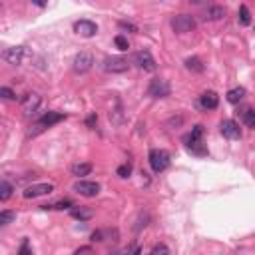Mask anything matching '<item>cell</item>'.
<instances>
[{
	"mask_svg": "<svg viewBox=\"0 0 255 255\" xmlns=\"http://www.w3.org/2000/svg\"><path fill=\"white\" fill-rule=\"evenodd\" d=\"M203 126H193L191 132L184 136V144L188 148V151H191V154L195 156H208V148L203 146Z\"/></svg>",
	"mask_w": 255,
	"mask_h": 255,
	"instance_id": "1",
	"label": "cell"
},
{
	"mask_svg": "<svg viewBox=\"0 0 255 255\" xmlns=\"http://www.w3.org/2000/svg\"><path fill=\"white\" fill-rule=\"evenodd\" d=\"M64 118H66V114H62V112H46V114H44L40 120H36V122L32 124V128H30L28 136H30V138H34V136L42 134L44 130H48V128H52L54 124L62 122Z\"/></svg>",
	"mask_w": 255,
	"mask_h": 255,
	"instance_id": "2",
	"label": "cell"
},
{
	"mask_svg": "<svg viewBox=\"0 0 255 255\" xmlns=\"http://www.w3.org/2000/svg\"><path fill=\"white\" fill-rule=\"evenodd\" d=\"M148 162H149L151 170H154L156 173H162V171H166V170L170 168V154H168L166 149H158V148H154V149H149Z\"/></svg>",
	"mask_w": 255,
	"mask_h": 255,
	"instance_id": "3",
	"label": "cell"
},
{
	"mask_svg": "<svg viewBox=\"0 0 255 255\" xmlns=\"http://www.w3.org/2000/svg\"><path fill=\"white\" fill-rule=\"evenodd\" d=\"M170 24H171L173 32H177V34H186V32H191L195 28V20L190 14H177V16L171 18Z\"/></svg>",
	"mask_w": 255,
	"mask_h": 255,
	"instance_id": "4",
	"label": "cell"
},
{
	"mask_svg": "<svg viewBox=\"0 0 255 255\" xmlns=\"http://www.w3.org/2000/svg\"><path fill=\"white\" fill-rule=\"evenodd\" d=\"M102 68H104L106 72H110V74H122V72H126L128 68H130V64H128V60L122 58V56H108L104 60V64H102Z\"/></svg>",
	"mask_w": 255,
	"mask_h": 255,
	"instance_id": "5",
	"label": "cell"
},
{
	"mask_svg": "<svg viewBox=\"0 0 255 255\" xmlns=\"http://www.w3.org/2000/svg\"><path fill=\"white\" fill-rule=\"evenodd\" d=\"M134 64L144 72H154L156 70V60L148 50H140V52L134 54Z\"/></svg>",
	"mask_w": 255,
	"mask_h": 255,
	"instance_id": "6",
	"label": "cell"
},
{
	"mask_svg": "<svg viewBox=\"0 0 255 255\" xmlns=\"http://www.w3.org/2000/svg\"><path fill=\"white\" fill-rule=\"evenodd\" d=\"M24 56H26V48H24V46H12V48H6L2 52V60L12 64V66L22 64Z\"/></svg>",
	"mask_w": 255,
	"mask_h": 255,
	"instance_id": "7",
	"label": "cell"
},
{
	"mask_svg": "<svg viewBox=\"0 0 255 255\" xmlns=\"http://www.w3.org/2000/svg\"><path fill=\"white\" fill-rule=\"evenodd\" d=\"M148 96L149 98H166L170 96V84L162 78H154L148 86Z\"/></svg>",
	"mask_w": 255,
	"mask_h": 255,
	"instance_id": "8",
	"label": "cell"
},
{
	"mask_svg": "<svg viewBox=\"0 0 255 255\" xmlns=\"http://www.w3.org/2000/svg\"><path fill=\"white\" fill-rule=\"evenodd\" d=\"M40 104H42L40 96L34 94V92H28V94H24V98H22V112L26 116H32L34 112H38Z\"/></svg>",
	"mask_w": 255,
	"mask_h": 255,
	"instance_id": "9",
	"label": "cell"
},
{
	"mask_svg": "<svg viewBox=\"0 0 255 255\" xmlns=\"http://www.w3.org/2000/svg\"><path fill=\"white\" fill-rule=\"evenodd\" d=\"M74 32L84 38H92L98 34V24L92 20H78V22H74Z\"/></svg>",
	"mask_w": 255,
	"mask_h": 255,
	"instance_id": "10",
	"label": "cell"
},
{
	"mask_svg": "<svg viewBox=\"0 0 255 255\" xmlns=\"http://www.w3.org/2000/svg\"><path fill=\"white\" fill-rule=\"evenodd\" d=\"M94 66V56L90 52H80L74 58V72L76 74H86Z\"/></svg>",
	"mask_w": 255,
	"mask_h": 255,
	"instance_id": "11",
	"label": "cell"
},
{
	"mask_svg": "<svg viewBox=\"0 0 255 255\" xmlns=\"http://www.w3.org/2000/svg\"><path fill=\"white\" fill-rule=\"evenodd\" d=\"M100 190H102V188H100L98 182H84V180H80V182L74 184V191L80 193V195H84V197H94V195L100 193Z\"/></svg>",
	"mask_w": 255,
	"mask_h": 255,
	"instance_id": "12",
	"label": "cell"
},
{
	"mask_svg": "<svg viewBox=\"0 0 255 255\" xmlns=\"http://www.w3.org/2000/svg\"><path fill=\"white\" fill-rule=\"evenodd\" d=\"M219 132H221V136L227 138V140H239V138H241V128H239L234 120H223V122L219 124Z\"/></svg>",
	"mask_w": 255,
	"mask_h": 255,
	"instance_id": "13",
	"label": "cell"
},
{
	"mask_svg": "<svg viewBox=\"0 0 255 255\" xmlns=\"http://www.w3.org/2000/svg\"><path fill=\"white\" fill-rule=\"evenodd\" d=\"M54 191V186L52 184H34V186H28L24 190V197L26 199H32V197H40V195H48Z\"/></svg>",
	"mask_w": 255,
	"mask_h": 255,
	"instance_id": "14",
	"label": "cell"
},
{
	"mask_svg": "<svg viewBox=\"0 0 255 255\" xmlns=\"http://www.w3.org/2000/svg\"><path fill=\"white\" fill-rule=\"evenodd\" d=\"M199 106L203 110H215L219 106V96L213 92V90H208L199 96Z\"/></svg>",
	"mask_w": 255,
	"mask_h": 255,
	"instance_id": "15",
	"label": "cell"
},
{
	"mask_svg": "<svg viewBox=\"0 0 255 255\" xmlns=\"http://www.w3.org/2000/svg\"><path fill=\"white\" fill-rule=\"evenodd\" d=\"M225 98H227V102H229V104H239V102L245 98V88H241V86H239V88L229 90Z\"/></svg>",
	"mask_w": 255,
	"mask_h": 255,
	"instance_id": "16",
	"label": "cell"
},
{
	"mask_svg": "<svg viewBox=\"0 0 255 255\" xmlns=\"http://www.w3.org/2000/svg\"><path fill=\"white\" fill-rule=\"evenodd\" d=\"M70 215L74 217V219H80V221H86V219H90L92 215H94V212L92 210H86V208H72L70 210Z\"/></svg>",
	"mask_w": 255,
	"mask_h": 255,
	"instance_id": "17",
	"label": "cell"
},
{
	"mask_svg": "<svg viewBox=\"0 0 255 255\" xmlns=\"http://www.w3.org/2000/svg\"><path fill=\"white\" fill-rule=\"evenodd\" d=\"M70 171H72V175H76V177L90 175V171H92V164H74V166L70 168Z\"/></svg>",
	"mask_w": 255,
	"mask_h": 255,
	"instance_id": "18",
	"label": "cell"
},
{
	"mask_svg": "<svg viewBox=\"0 0 255 255\" xmlns=\"http://www.w3.org/2000/svg\"><path fill=\"white\" fill-rule=\"evenodd\" d=\"M225 16V8L223 6H212L208 12H206V18L208 20H221Z\"/></svg>",
	"mask_w": 255,
	"mask_h": 255,
	"instance_id": "19",
	"label": "cell"
},
{
	"mask_svg": "<svg viewBox=\"0 0 255 255\" xmlns=\"http://www.w3.org/2000/svg\"><path fill=\"white\" fill-rule=\"evenodd\" d=\"M12 191H14V188L4 180L2 184H0V201H8L10 195H12Z\"/></svg>",
	"mask_w": 255,
	"mask_h": 255,
	"instance_id": "20",
	"label": "cell"
},
{
	"mask_svg": "<svg viewBox=\"0 0 255 255\" xmlns=\"http://www.w3.org/2000/svg\"><path fill=\"white\" fill-rule=\"evenodd\" d=\"M239 24H243V26H249L251 24V12H249V8L245 6V4H241L239 6Z\"/></svg>",
	"mask_w": 255,
	"mask_h": 255,
	"instance_id": "21",
	"label": "cell"
},
{
	"mask_svg": "<svg viewBox=\"0 0 255 255\" xmlns=\"http://www.w3.org/2000/svg\"><path fill=\"white\" fill-rule=\"evenodd\" d=\"M72 210L74 208V203L70 201V199H62V201H56V203H52V206H42V210Z\"/></svg>",
	"mask_w": 255,
	"mask_h": 255,
	"instance_id": "22",
	"label": "cell"
},
{
	"mask_svg": "<svg viewBox=\"0 0 255 255\" xmlns=\"http://www.w3.org/2000/svg\"><path fill=\"white\" fill-rule=\"evenodd\" d=\"M186 68H188L190 72H203V64H201V60L195 58V56L186 60Z\"/></svg>",
	"mask_w": 255,
	"mask_h": 255,
	"instance_id": "23",
	"label": "cell"
},
{
	"mask_svg": "<svg viewBox=\"0 0 255 255\" xmlns=\"http://www.w3.org/2000/svg\"><path fill=\"white\" fill-rule=\"evenodd\" d=\"M241 118H243V124H245L247 128L255 130V110H245Z\"/></svg>",
	"mask_w": 255,
	"mask_h": 255,
	"instance_id": "24",
	"label": "cell"
},
{
	"mask_svg": "<svg viewBox=\"0 0 255 255\" xmlns=\"http://www.w3.org/2000/svg\"><path fill=\"white\" fill-rule=\"evenodd\" d=\"M16 219V213L14 212H8V210H4V212H0V225H8V223H12Z\"/></svg>",
	"mask_w": 255,
	"mask_h": 255,
	"instance_id": "25",
	"label": "cell"
},
{
	"mask_svg": "<svg viewBox=\"0 0 255 255\" xmlns=\"http://www.w3.org/2000/svg\"><path fill=\"white\" fill-rule=\"evenodd\" d=\"M114 44H116V48H118V50H122V52H124V50L130 48V42H128V38H126V36H122V34H118V36L114 38Z\"/></svg>",
	"mask_w": 255,
	"mask_h": 255,
	"instance_id": "26",
	"label": "cell"
},
{
	"mask_svg": "<svg viewBox=\"0 0 255 255\" xmlns=\"http://www.w3.org/2000/svg\"><path fill=\"white\" fill-rule=\"evenodd\" d=\"M149 255H170V249H168V245H166V243H158V245L151 247Z\"/></svg>",
	"mask_w": 255,
	"mask_h": 255,
	"instance_id": "27",
	"label": "cell"
},
{
	"mask_svg": "<svg viewBox=\"0 0 255 255\" xmlns=\"http://www.w3.org/2000/svg\"><path fill=\"white\" fill-rule=\"evenodd\" d=\"M18 255H32V249H30V241L28 239H24L20 249H18Z\"/></svg>",
	"mask_w": 255,
	"mask_h": 255,
	"instance_id": "28",
	"label": "cell"
},
{
	"mask_svg": "<svg viewBox=\"0 0 255 255\" xmlns=\"http://www.w3.org/2000/svg\"><path fill=\"white\" fill-rule=\"evenodd\" d=\"M0 96H2L4 100H16V94H14L10 88H6V86L0 88Z\"/></svg>",
	"mask_w": 255,
	"mask_h": 255,
	"instance_id": "29",
	"label": "cell"
},
{
	"mask_svg": "<svg viewBox=\"0 0 255 255\" xmlns=\"http://www.w3.org/2000/svg\"><path fill=\"white\" fill-rule=\"evenodd\" d=\"M130 173H132V168H130V166H120V168H118V175H120V177H130Z\"/></svg>",
	"mask_w": 255,
	"mask_h": 255,
	"instance_id": "30",
	"label": "cell"
},
{
	"mask_svg": "<svg viewBox=\"0 0 255 255\" xmlns=\"http://www.w3.org/2000/svg\"><path fill=\"white\" fill-rule=\"evenodd\" d=\"M120 26H122V28H126V30H132V32H138V28L134 26V24H130V22H120Z\"/></svg>",
	"mask_w": 255,
	"mask_h": 255,
	"instance_id": "31",
	"label": "cell"
},
{
	"mask_svg": "<svg viewBox=\"0 0 255 255\" xmlns=\"http://www.w3.org/2000/svg\"><path fill=\"white\" fill-rule=\"evenodd\" d=\"M96 122H98V116H96V114H90V116L86 118V124H88L90 128H92V126H96Z\"/></svg>",
	"mask_w": 255,
	"mask_h": 255,
	"instance_id": "32",
	"label": "cell"
},
{
	"mask_svg": "<svg viewBox=\"0 0 255 255\" xmlns=\"http://www.w3.org/2000/svg\"><path fill=\"white\" fill-rule=\"evenodd\" d=\"M132 255H142V251H140V249H134V253H132Z\"/></svg>",
	"mask_w": 255,
	"mask_h": 255,
	"instance_id": "33",
	"label": "cell"
}]
</instances>
